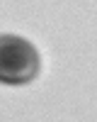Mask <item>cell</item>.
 <instances>
[{"label":"cell","instance_id":"1","mask_svg":"<svg viewBox=\"0 0 97 122\" xmlns=\"http://www.w3.org/2000/svg\"><path fill=\"white\" fill-rule=\"evenodd\" d=\"M39 73V51L17 34H0V83L24 86Z\"/></svg>","mask_w":97,"mask_h":122}]
</instances>
